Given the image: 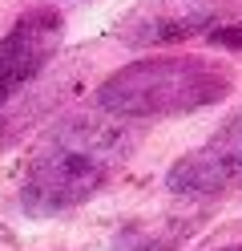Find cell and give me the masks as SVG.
<instances>
[{
  "instance_id": "1",
  "label": "cell",
  "mask_w": 242,
  "mask_h": 251,
  "mask_svg": "<svg viewBox=\"0 0 242 251\" xmlns=\"http://www.w3.org/2000/svg\"><path fill=\"white\" fill-rule=\"evenodd\" d=\"M137 130L117 118H69L53 126L21 170V211L57 219L105 191L129 166Z\"/></svg>"
},
{
  "instance_id": "2",
  "label": "cell",
  "mask_w": 242,
  "mask_h": 251,
  "mask_svg": "<svg viewBox=\"0 0 242 251\" xmlns=\"http://www.w3.org/2000/svg\"><path fill=\"white\" fill-rule=\"evenodd\" d=\"M234 93V69L210 57H141L113 69L97 85V109L117 122L182 118Z\"/></svg>"
},
{
  "instance_id": "3",
  "label": "cell",
  "mask_w": 242,
  "mask_h": 251,
  "mask_svg": "<svg viewBox=\"0 0 242 251\" xmlns=\"http://www.w3.org/2000/svg\"><path fill=\"white\" fill-rule=\"evenodd\" d=\"M61 41H65V17L53 4H37L21 12L12 28L0 37V101L21 93L57 57Z\"/></svg>"
},
{
  "instance_id": "4",
  "label": "cell",
  "mask_w": 242,
  "mask_h": 251,
  "mask_svg": "<svg viewBox=\"0 0 242 251\" xmlns=\"http://www.w3.org/2000/svg\"><path fill=\"white\" fill-rule=\"evenodd\" d=\"M230 186H242V109L166 175V191L174 195H222Z\"/></svg>"
},
{
  "instance_id": "5",
  "label": "cell",
  "mask_w": 242,
  "mask_h": 251,
  "mask_svg": "<svg viewBox=\"0 0 242 251\" xmlns=\"http://www.w3.org/2000/svg\"><path fill=\"white\" fill-rule=\"evenodd\" d=\"M238 0H141L117 21L125 45H170L186 41L202 28H218Z\"/></svg>"
},
{
  "instance_id": "6",
  "label": "cell",
  "mask_w": 242,
  "mask_h": 251,
  "mask_svg": "<svg viewBox=\"0 0 242 251\" xmlns=\"http://www.w3.org/2000/svg\"><path fill=\"white\" fill-rule=\"evenodd\" d=\"M198 227L194 215H166V219H133L113 235V251H174Z\"/></svg>"
},
{
  "instance_id": "7",
  "label": "cell",
  "mask_w": 242,
  "mask_h": 251,
  "mask_svg": "<svg viewBox=\"0 0 242 251\" xmlns=\"http://www.w3.org/2000/svg\"><path fill=\"white\" fill-rule=\"evenodd\" d=\"M210 45H214V49H226V53H238V57H242V17L222 21L218 28H210Z\"/></svg>"
},
{
  "instance_id": "8",
  "label": "cell",
  "mask_w": 242,
  "mask_h": 251,
  "mask_svg": "<svg viewBox=\"0 0 242 251\" xmlns=\"http://www.w3.org/2000/svg\"><path fill=\"white\" fill-rule=\"evenodd\" d=\"M218 251H242V243H230V247H218Z\"/></svg>"
}]
</instances>
